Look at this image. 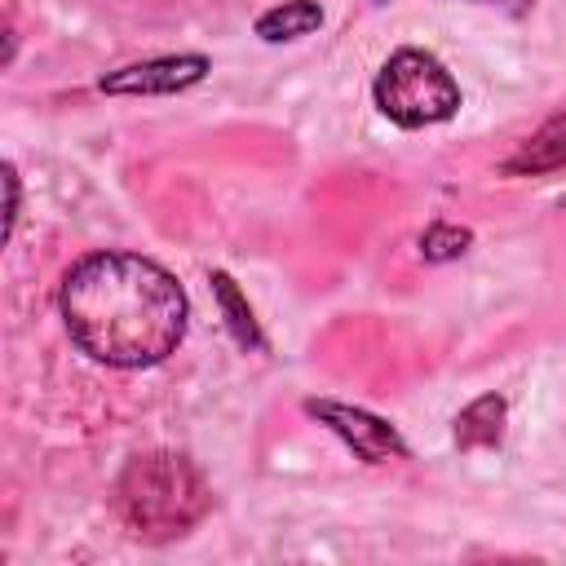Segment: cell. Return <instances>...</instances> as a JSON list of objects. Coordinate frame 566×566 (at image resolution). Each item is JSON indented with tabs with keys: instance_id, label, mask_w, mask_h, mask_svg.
Here are the masks:
<instances>
[{
	"instance_id": "1",
	"label": "cell",
	"mask_w": 566,
	"mask_h": 566,
	"mask_svg": "<svg viewBox=\"0 0 566 566\" xmlns=\"http://www.w3.org/2000/svg\"><path fill=\"white\" fill-rule=\"evenodd\" d=\"M71 340L106 367H150L186 336V292L150 256L93 252L75 261L57 292Z\"/></svg>"
},
{
	"instance_id": "2",
	"label": "cell",
	"mask_w": 566,
	"mask_h": 566,
	"mask_svg": "<svg viewBox=\"0 0 566 566\" xmlns=\"http://www.w3.org/2000/svg\"><path fill=\"white\" fill-rule=\"evenodd\" d=\"M119 500V517L133 535L142 539H177L186 535L212 504V491L203 482V473L177 455V451H150L128 460V469L119 473L115 486Z\"/></svg>"
},
{
	"instance_id": "3",
	"label": "cell",
	"mask_w": 566,
	"mask_h": 566,
	"mask_svg": "<svg viewBox=\"0 0 566 566\" xmlns=\"http://www.w3.org/2000/svg\"><path fill=\"white\" fill-rule=\"evenodd\" d=\"M371 97H376L380 115L394 119L398 128H429L460 111V84L424 49H398L380 66Z\"/></svg>"
},
{
	"instance_id": "4",
	"label": "cell",
	"mask_w": 566,
	"mask_h": 566,
	"mask_svg": "<svg viewBox=\"0 0 566 566\" xmlns=\"http://www.w3.org/2000/svg\"><path fill=\"white\" fill-rule=\"evenodd\" d=\"M305 411H310L318 424H327V429H332V433H336L363 464H380V460H398V455H407L398 429H394L389 420L363 411V407L332 402V398H310Z\"/></svg>"
},
{
	"instance_id": "5",
	"label": "cell",
	"mask_w": 566,
	"mask_h": 566,
	"mask_svg": "<svg viewBox=\"0 0 566 566\" xmlns=\"http://www.w3.org/2000/svg\"><path fill=\"white\" fill-rule=\"evenodd\" d=\"M208 57L203 53H168V57H146L133 66H119L111 75L97 80L102 93L115 97H155V93H181L190 84H199L208 75Z\"/></svg>"
},
{
	"instance_id": "6",
	"label": "cell",
	"mask_w": 566,
	"mask_h": 566,
	"mask_svg": "<svg viewBox=\"0 0 566 566\" xmlns=\"http://www.w3.org/2000/svg\"><path fill=\"white\" fill-rule=\"evenodd\" d=\"M557 168H566V111H557L553 119H544L504 159V172H517V177H544V172H557Z\"/></svg>"
},
{
	"instance_id": "7",
	"label": "cell",
	"mask_w": 566,
	"mask_h": 566,
	"mask_svg": "<svg viewBox=\"0 0 566 566\" xmlns=\"http://www.w3.org/2000/svg\"><path fill=\"white\" fill-rule=\"evenodd\" d=\"M318 27H323V9H318L314 0H283V4H274V9H265V13L256 18V35H261L265 44L301 40V35H310V31H318Z\"/></svg>"
},
{
	"instance_id": "8",
	"label": "cell",
	"mask_w": 566,
	"mask_h": 566,
	"mask_svg": "<svg viewBox=\"0 0 566 566\" xmlns=\"http://www.w3.org/2000/svg\"><path fill=\"white\" fill-rule=\"evenodd\" d=\"M504 433V398L482 394L455 416V442L460 447H495Z\"/></svg>"
},
{
	"instance_id": "9",
	"label": "cell",
	"mask_w": 566,
	"mask_h": 566,
	"mask_svg": "<svg viewBox=\"0 0 566 566\" xmlns=\"http://www.w3.org/2000/svg\"><path fill=\"white\" fill-rule=\"evenodd\" d=\"M212 287H217V296H221V310H226V323H230V332H234V340L248 349H256L261 345V332H256V318H252V310H248V301L239 296V287H234V279L230 274H212Z\"/></svg>"
},
{
	"instance_id": "10",
	"label": "cell",
	"mask_w": 566,
	"mask_h": 566,
	"mask_svg": "<svg viewBox=\"0 0 566 566\" xmlns=\"http://www.w3.org/2000/svg\"><path fill=\"white\" fill-rule=\"evenodd\" d=\"M469 243V230H455V226H429L424 239H420V252L429 261H447V256H460Z\"/></svg>"
},
{
	"instance_id": "11",
	"label": "cell",
	"mask_w": 566,
	"mask_h": 566,
	"mask_svg": "<svg viewBox=\"0 0 566 566\" xmlns=\"http://www.w3.org/2000/svg\"><path fill=\"white\" fill-rule=\"evenodd\" d=\"M4 190H9V203H4V239H9L13 221H18V172H13V164H4Z\"/></svg>"
},
{
	"instance_id": "12",
	"label": "cell",
	"mask_w": 566,
	"mask_h": 566,
	"mask_svg": "<svg viewBox=\"0 0 566 566\" xmlns=\"http://www.w3.org/2000/svg\"><path fill=\"white\" fill-rule=\"evenodd\" d=\"M478 4H495V9H504V13H526V9H531V0H478Z\"/></svg>"
}]
</instances>
